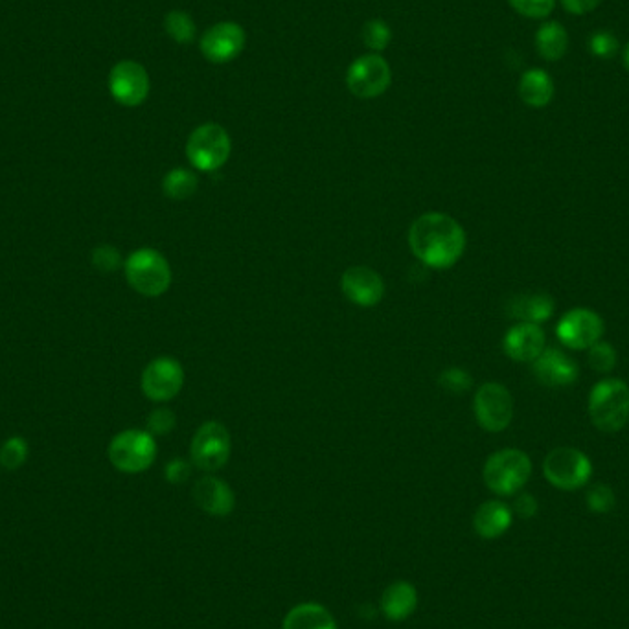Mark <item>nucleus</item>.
Returning <instances> with one entry per match:
<instances>
[{"instance_id":"nucleus-24","label":"nucleus","mask_w":629,"mask_h":629,"mask_svg":"<svg viewBox=\"0 0 629 629\" xmlns=\"http://www.w3.org/2000/svg\"><path fill=\"white\" fill-rule=\"evenodd\" d=\"M536 48L545 61H560L569 50V34L563 24L558 21H547L541 24L536 32Z\"/></svg>"},{"instance_id":"nucleus-30","label":"nucleus","mask_w":629,"mask_h":629,"mask_svg":"<svg viewBox=\"0 0 629 629\" xmlns=\"http://www.w3.org/2000/svg\"><path fill=\"white\" fill-rule=\"evenodd\" d=\"M558 0H508L514 12L527 19H547L554 12Z\"/></svg>"},{"instance_id":"nucleus-19","label":"nucleus","mask_w":629,"mask_h":629,"mask_svg":"<svg viewBox=\"0 0 629 629\" xmlns=\"http://www.w3.org/2000/svg\"><path fill=\"white\" fill-rule=\"evenodd\" d=\"M418 607V591L411 582H394L381 595V611L392 622L411 617Z\"/></svg>"},{"instance_id":"nucleus-20","label":"nucleus","mask_w":629,"mask_h":629,"mask_svg":"<svg viewBox=\"0 0 629 629\" xmlns=\"http://www.w3.org/2000/svg\"><path fill=\"white\" fill-rule=\"evenodd\" d=\"M519 98L521 102L534 107V109H543L547 107L552 98H554V80L550 78L549 72L543 69H530L523 72L521 80H519Z\"/></svg>"},{"instance_id":"nucleus-36","label":"nucleus","mask_w":629,"mask_h":629,"mask_svg":"<svg viewBox=\"0 0 629 629\" xmlns=\"http://www.w3.org/2000/svg\"><path fill=\"white\" fill-rule=\"evenodd\" d=\"M190 471H192V468H190V464L186 460L175 458L166 466V479L173 482V484H179V482H184L190 477Z\"/></svg>"},{"instance_id":"nucleus-21","label":"nucleus","mask_w":629,"mask_h":629,"mask_svg":"<svg viewBox=\"0 0 629 629\" xmlns=\"http://www.w3.org/2000/svg\"><path fill=\"white\" fill-rule=\"evenodd\" d=\"M512 525V510L501 501L481 504L473 517L475 532L484 539L501 538Z\"/></svg>"},{"instance_id":"nucleus-10","label":"nucleus","mask_w":629,"mask_h":629,"mask_svg":"<svg viewBox=\"0 0 629 629\" xmlns=\"http://www.w3.org/2000/svg\"><path fill=\"white\" fill-rule=\"evenodd\" d=\"M229 431L218 422H206L195 431L190 446V457L194 466L203 471H218L230 458Z\"/></svg>"},{"instance_id":"nucleus-5","label":"nucleus","mask_w":629,"mask_h":629,"mask_svg":"<svg viewBox=\"0 0 629 629\" xmlns=\"http://www.w3.org/2000/svg\"><path fill=\"white\" fill-rule=\"evenodd\" d=\"M232 140L227 129L214 122L195 127L186 142V157L199 172H216L229 161Z\"/></svg>"},{"instance_id":"nucleus-3","label":"nucleus","mask_w":629,"mask_h":629,"mask_svg":"<svg viewBox=\"0 0 629 629\" xmlns=\"http://www.w3.org/2000/svg\"><path fill=\"white\" fill-rule=\"evenodd\" d=\"M129 286L144 297H161L172 284V267L161 252L138 249L124 264Z\"/></svg>"},{"instance_id":"nucleus-6","label":"nucleus","mask_w":629,"mask_h":629,"mask_svg":"<svg viewBox=\"0 0 629 629\" xmlns=\"http://www.w3.org/2000/svg\"><path fill=\"white\" fill-rule=\"evenodd\" d=\"M543 473L554 488L572 492L584 488L589 482L593 475V464L591 458L580 449L556 447L545 458Z\"/></svg>"},{"instance_id":"nucleus-9","label":"nucleus","mask_w":629,"mask_h":629,"mask_svg":"<svg viewBox=\"0 0 629 629\" xmlns=\"http://www.w3.org/2000/svg\"><path fill=\"white\" fill-rule=\"evenodd\" d=\"M475 418L484 431L501 433L514 418V398L501 383H484L473 401Z\"/></svg>"},{"instance_id":"nucleus-26","label":"nucleus","mask_w":629,"mask_h":629,"mask_svg":"<svg viewBox=\"0 0 629 629\" xmlns=\"http://www.w3.org/2000/svg\"><path fill=\"white\" fill-rule=\"evenodd\" d=\"M164 30L177 45H192L197 37V24L190 13L173 10L164 17Z\"/></svg>"},{"instance_id":"nucleus-13","label":"nucleus","mask_w":629,"mask_h":629,"mask_svg":"<svg viewBox=\"0 0 629 629\" xmlns=\"http://www.w3.org/2000/svg\"><path fill=\"white\" fill-rule=\"evenodd\" d=\"M556 335L567 348L589 350L593 344L602 341L604 321L593 309L574 308L561 317Z\"/></svg>"},{"instance_id":"nucleus-1","label":"nucleus","mask_w":629,"mask_h":629,"mask_svg":"<svg viewBox=\"0 0 629 629\" xmlns=\"http://www.w3.org/2000/svg\"><path fill=\"white\" fill-rule=\"evenodd\" d=\"M409 245L422 264L442 271L462 258L466 251V232L457 219L442 212H429L412 223Z\"/></svg>"},{"instance_id":"nucleus-2","label":"nucleus","mask_w":629,"mask_h":629,"mask_svg":"<svg viewBox=\"0 0 629 629\" xmlns=\"http://www.w3.org/2000/svg\"><path fill=\"white\" fill-rule=\"evenodd\" d=\"M589 418L598 431L618 433L629 420V387L622 379L598 381L589 392Z\"/></svg>"},{"instance_id":"nucleus-7","label":"nucleus","mask_w":629,"mask_h":629,"mask_svg":"<svg viewBox=\"0 0 629 629\" xmlns=\"http://www.w3.org/2000/svg\"><path fill=\"white\" fill-rule=\"evenodd\" d=\"M157 444L148 431H122L109 444V460L118 471L142 473L155 462Z\"/></svg>"},{"instance_id":"nucleus-29","label":"nucleus","mask_w":629,"mask_h":629,"mask_svg":"<svg viewBox=\"0 0 629 629\" xmlns=\"http://www.w3.org/2000/svg\"><path fill=\"white\" fill-rule=\"evenodd\" d=\"M26 457H28V444L19 436H13L10 440H6L0 447V466L2 468L10 469V471L19 469L26 462Z\"/></svg>"},{"instance_id":"nucleus-37","label":"nucleus","mask_w":629,"mask_h":629,"mask_svg":"<svg viewBox=\"0 0 629 629\" xmlns=\"http://www.w3.org/2000/svg\"><path fill=\"white\" fill-rule=\"evenodd\" d=\"M563 10L571 15H585L595 12L602 0H560Z\"/></svg>"},{"instance_id":"nucleus-8","label":"nucleus","mask_w":629,"mask_h":629,"mask_svg":"<svg viewBox=\"0 0 629 629\" xmlns=\"http://www.w3.org/2000/svg\"><path fill=\"white\" fill-rule=\"evenodd\" d=\"M392 69L381 54H365L355 59L346 72V87L361 100H374L389 91Z\"/></svg>"},{"instance_id":"nucleus-33","label":"nucleus","mask_w":629,"mask_h":629,"mask_svg":"<svg viewBox=\"0 0 629 629\" xmlns=\"http://www.w3.org/2000/svg\"><path fill=\"white\" fill-rule=\"evenodd\" d=\"M92 265L102 273H115L116 269L122 265V256L115 247L100 245L92 251Z\"/></svg>"},{"instance_id":"nucleus-18","label":"nucleus","mask_w":629,"mask_h":629,"mask_svg":"<svg viewBox=\"0 0 629 629\" xmlns=\"http://www.w3.org/2000/svg\"><path fill=\"white\" fill-rule=\"evenodd\" d=\"M192 495H194L195 504L208 515L225 517L236 506V497L229 484L212 475L195 482Z\"/></svg>"},{"instance_id":"nucleus-38","label":"nucleus","mask_w":629,"mask_h":629,"mask_svg":"<svg viewBox=\"0 0 629 629\" xmlns=\"http://www.w3.org/2000/svg\"><path fill=\"white\" fill-rule=\"evenodd\" d=\"M514 510L517 512V515H521L523 519L534 517L536 512H538V501L534 499V495L523 493V495H519V497L515 499Z\"/></svg>"},{"instance_id":"nucleus-4","label":"nucleus","mask_w":629,"mask_h":629,"mask_svg":"<svg viewBox=\"0 0 629 629\" xmlns=\"http://www.w3.org/2000/svg\"><path fill=\"white\" fill-rule=\"evenodd\" d=\"M532 475V460L521 449H503L486 460L482 477L497 495H514L525 488Z\"/></svg>"},{"instance_id":"nucleus-17","label":"nucleus","mask_w":629,"mask_h":629,"mask_svg":"<svg viewBox=\"0 0 629 629\" xmlns=\"http://www.w3.org/2000/svg\"><path fill=\"white\" fill-rule=\"evenodd\" d=\"M504 354L517 363H528L538 359L545 350V332L539 324L519 322L504 335Z\"/></svg>"},{"instance_id":"nucleus-25","label":"nucleus","mask_w":629,"mask_h":629,"mask_svg":"<svg viewBox=\"0 0 629 629\" xmlns=\"http://www.w3.org/2000/svg\"><path fill=\"white\" fill-rule=\"evenodd\" d=\"M197 188H199L197 175L190 170H184V168H175L172 172L166 173V177L162 181L164 195L173 201L190 199L197 192Z\"/></svg>"},{"instance_id":"nucleus-32","label":"nucleus","mask_w":629,"mask_h":629,"mask_svg":"<svg viewBox=\"0 0 629 629\" xmlns=\"http://www.w3.org/2000/svg\"><path fill=\"white\" fill-rule=\"evenodd\" d=\"M591 54L600 59H611L618 52V39L611 32L600 30L589 37Z\"/></svg>"},{"instance_id":"nucleus-11","label":"nucleus","mask_w":629,"mask_h":629,"mask_svg":"<svg viewBox=\"0 0 629 629\" xmlns=\"http://www.w3.org/2000/svg\"><path fill=\"white\" fill-rule=\"evenodd\" d=\"M247 45V34L241 24L234 21H223L206 28L205 34L199 39V48L206 61L214 65H225L236 58Z\"/></svg>"},{"instance_id":"nucleus-15","label":"nucleus","mask_w":629,"mask_h":629,"mask_svg":"<svg viewBox=\"0 0 629 629\" xmlns=\"http://www.w3.org/2000/svg\"><path fill=\"white\" fill-rule=\"evenodd\" d=\"M341 289H343L344 297L361 308L378 306L385 295L383 278L374 269L365 265L346 269L341 278Z\"/></svg>"},{"instance_id":"nucleus-22","label":"nucleus","mask_w":629,"mask_h":629,"mask_svg":"<svg viewBox=\"0 0 629 629\" xmlns=\"http://www.w3.org/2000/svg\"><path fill=\"white\" fill-rule=\"evenodd\" d=\"M556 309L554 298L547 293H530L512 298L508 304V313L512 319L530 324L549 321Z\"/></svg>"},{"instance_id":"nucleus-35","label":"nucleus","mask_w":629,"mask_h":629,"mask_svg":"<svg viewBox=\"0 0 629 629\" xmlns=\"http://www.w3.org/2000/svg\"><path fill=\"white\" fill-rule=\"evenodd\" d=\"M175 427V414L170 409H155L149 414V435H168Z\"/></svg>"},{"instance_id":"nucleus-31","label":"nucleus","mask_w":629,"mask_h":629,"mask_svg":"<svg viewBox=\"0 0 629 629\" xmlns=\"http://www.w3.org/2000/svg\"><path fill=\"white\" fill-rule=\"evenodd\" d=\"M615 493L606 484H596L587 492V506L595 514H607L615 508Z\"/></svg>"},{"instance_id":"nucleus-34","label":"nucleus","mask_w":629,"mask_h":629,"mask_svg":"<svg viewBox=\"0 0 629 629\" xmlns=\"http://www.w3.org/2000/svg\"><path fill=\"white\" fill-rule=\"evenodd\" d=\"M471 376L462 368H449L442 376H440V385L442 389L453 394H462L471 389Z\"/></svg>"},{"instance_id":"nucleus-28","label":"nucleus","mask_w":629,"mask_h":629,"mask_svg":"<svg viewBox=\"0 0 629 629\" xmlns=\"http://www.w3.org/2000/svg\"><path fill=\"white\" fill-rule=\"evenodd\" d=\"M589 365L598 374L613 372L617 366V350L606 341H598L589 348Z\"/></svg>"},{"instance_id":"nucleus-39","label":"nucleus","mask_w":629,"mask_h":629,"mask_svg":"<svg viewBox=\"0 0 629 629\" xmlns=\"http://www.w3.org/2000/svg\"><path fill=\"white\" fill-rule=\"evenodd\" d=\"M624 63H626V69L629 70V43L626 46V50H624Z\"/></svg>"},{"instance_id":"nucleus-12","label":"nucleus","mask_w":629,"mask_h":629,"mask_svg":"<svg viewBox=\"0 0 629 629\" xmlns=\"http://www.w3.org/2000/svg\"><path fill=\"white\" fill-rule=\"evenodd\" d=\"M151 91L148 70L137 61L124 59L109 72V92L116 103L138 107L148 100Z\"/></svg>"},{"instance_id":"nucleus-14","label":"nucleus","mask_w":629,"mask_h":629,"mask_svg":"<svg viewBox=\"0 0 629 629\" xmlns=\"http://www.w3.org/2000/svg\"><path fill=\"white\" fill-rule=\"evenodd\" d=\"M184 370L173 357L153 359L142 374V392L151 401H170L181 392Z\"/></svg>"},{"instance_id":"nucleus-16","label":"nucleus","mask_w":629,"mask_h":629,"mask_svg":"<svg viewBox=\"0 0 629 629\" xmlns=\"http://www.w3.org/2000/svg\"><path fill=\"white\" fill-rule=\"evenodd\" d=\"M534 363V376L538 378L541 385L550 387V389H561V387H569L572 383H576V379L580 376V368L576 365V361H572L571 357L563 354L558 348H545L538 359L532 361Z\"/></svg>"},{"instance_id":"nucleus-23","label":"nucleus","mask_w":629,"mask_h":629,"mask_svg":"<svg viewBox=\"0 0 629 629\" xmlns=\"http://www.w3.org/2000/svg\"><path fill=\"white\" fill-rule=\"evenodd\" d=\"M282 629H337L333 615L315 602L300 604L287 613Z\"/></svg>"},{"instance_id":"nucleus-27","label":"nucleus","mask_w":629,"mask_h":629,"mask_svg":"<svg viewBox=\"0 0 629 629\" xmlns=\"http://www.w3.org/2000/svg\"><path fill=\"white\" fill-rule=\"evenodd\" d=\"M363 43L366 48L374 54H381L383 50H387L392 41V30L389 23H385L383 19H372L363 26Z\"/></svg>"}]
</instances>
